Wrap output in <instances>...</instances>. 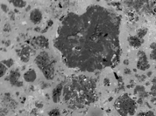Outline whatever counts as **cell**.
<instances>
[{"label": "cell", "instance_id": "4", "mask_svg": "<svg viewBox=\"0 0 156 116\" xmlns=\"http://www.w3.org/2000/svg\"><path fill=\"white\" fill-rule=\"evenodd\" d=\"M114 107L121 116H132L136 112L137 104L127 93H125L115 101Z\"/></svg>", "mask_w": 156, "mask_h": 116}, {"label": "cell", "instance_id": "13", "mask_svg": "<svg viewBox=\"0 0 156 116\" xmlns=\"http://www.w3.org/2000/svg\"><path fill=\"white\" fill-rule=\"evenodd\" d=\"M135 94H138L140 96V98H146L148 94L145 90V87L142 86H137L134 89Z\"/></svg>", "mask_w": 156, "mask_h": 116}, {"label": "cell", "instance_id": "11", "mask_svg": "<svg viewBox=\"0 0 156 116\" xmlns=\"http://www.w3.org/2000/svg\"><path fill=\"white\" fill-rule=\"evenodd\" d=\"M128 43L131 47L133 48H139L142 46V44L144 43L143 39H139L137 36H130L128 37Z\"/></svg>", "mask_w": 156, "mask_h": 116}, {"label": "cell", "instance_id": "14", "mask_svg": "<svg viewBox=\"0 0 156 116\" xmlns=\"http://www.w3.org/2000/svg\"><path fill=\"white\" fill-rule=\"evenodd\" d=\"M150 95H151V98H152V101L156 105V77L153 79V82H152Z\"/></svg>", "mask_w": 156, "mask_h": 116}, {"label": "cell", "instance_id": "17", "mask_svg": "<svg viewBox=\"0 0 156 116\" xmlns=\"http://www.w3.org/2000/svg\"><path fill=\"white\" fill-rule=\"evenodd\" d=\"M149 47L151 48L152 52L150 53V59H153V60H156V43L155 42H153L150 44Z\"/></svg>", "mask_w": 156, "mask_h": 116}, {"label": "cell", "instance_id": "27", "mask_svg": "<svg viewBox=\"0 0 156 116\" xmlns=\"http://www.w3.org/2000/svg\"><path fill=\"white\" fill-rule=\"evenodd\" d=\"M155 12H156V6H155Z\"/></svg>", "mask_w": 156, "mask_h": 116}, {"label": "cell", "instance_id": "20", "mask_svg": "<svg viewBox=\"0 0 156 116\" xmlns=\"http://www.w3.org/2000/svg\"><path fill=\"white\" fill-rule=\"evenodd\" d=\"M49 116H59L60 115V111L58 109H53L49 113H48Z\"/></svg>", "mask_w": 156, "mask_h": 116}, {"label": "cell", "instance_id": "3", "mask_svg": "<svg viewBox=\"0 0 156 116\" xmlns=\"http://www.w3.org/2000/svg\"><path fill=\"white\" fill-rule=\"evenodd\" d=\"M36 65L38 66L44 77L48 80H52L54 78V59L46 51L40 52L36 56L34 60Z\"/></svg>", "mask_w": 156, "mask_h": 116}, {"label": "cell", "instance_id": "19", "mask_svg": "<svg viewBox=\"0 0 156 116\" xmlns=\"http://www.w3.org/2000/svg\"><path fill=\"white\" fill-rule=\"evenodd\" d=\"M6 71H7V67L1 62V63H0V76H1V77L4 76Z\"/></svg>", "mask_w": 156, "mask_h": 116}, {"label": "cell", "instance_id": "6", "mask_svg": "<svg viewBox=\"0 0 156 116\" xmlns=\"http://www.w3.org/2000/svg\"><path fill=\"white\" fill-rule=\"evenodd\" d=\"M20 78V73L17 69L12 70L10 74H9V80L11 82V84L15 87H22L23 83L19 80Z\"/></svg>", "mask_w": 156, "mask_h": 116}, {"label": "cell", "instance_id": "10", "mask_svg": "<svg viewBox=\"0 0 156 116\" xmlns=\"http://www.w3.org/2000/svg\"><path fill=\"white\" fill-rule=\"evenodd\" d=\"M34 43H35L36 46H38L39 47L42 48V49L48 48V46H49V41H48V39H47L45 36H42V35L36 37L34 39Z\"/></svg>", "mask_w": 156, "mask_h": 116}, {"label": "cell", "instance_id": "22", "mask_svg": "<svg viewBox=\"0 0 156 116\" xmlns=\"http://www.w3.org/2000/svg\"><path fill=\"white\" fill-rule=\"evenodd\" d=\"M1 9H2L4 12H9V9H8L7 5L4 4H1Z\"/></svg>", "mask_w": 156, "mask_h": 116}, {"label": "cell", "instance_id": "24", "mask_svg": "<svg viewBox=\"0 0 156 116\" xmlns=\"http://www.w3.org/2000/svg\"><path fill=\"white\" fill-rule=\"evenodd\" d=\"M104 86H110V79L108 78H105L104 81Z\"/></svg>", "mask_w": 156, "mask_h": 116}, {"label": "cell", "instance_id": "12", "mask_svg": "<svg viewBox=\"0 0 156 116\" xmlns=\"http://www.w3.org/2000/svg\"><path fill=\"white\" fill-rule=\"evenodd\" d=\"M36 72L33 69H29L24 73V79L28 83H33L36 79Z\"/></svg>", "mask_w": 156, "mask_h": 116}, {"label": "cell", "instance_id": "26", "mask_svg": "<svg viewBox=\"0 0 156 116\" xmlns=\"http://www.w3.org/2000/svg\"><path fill=\"white\" fill-rule=\"evenodd\" d=\"M125 64L128 65V60H125Z\"/></svg>", "mask_w": 156, "mask_h": 116}, {"label": "cell", "instance_id": "8", "mask_svg": "<svg viewBox=\"0 0 156 116\" xmlns=\"http://www.w3.org/2000/svg\"><path fill=\"white\" fill-rule=\"evenodd\" d=\"M29 18H30V20L32 21V23H33L34 25H38L42 20V13L39 9L35 8V9L32 10V12H30Z\"/></svg>", "mask_w": 156, "mask_h": 116}, {"label": "cell", "instance_id": "25", "mask_svg": "<svg viewBox=\"0 0 156 116\" xmlns=\"http://www.w3.org/2000/svg\"><path fill=\"white\" fill-rule=\"evenodd\" d=\"M125 73H126V74H128V73H130L131 71L129 70V69H126V71H125Z\"/></svg>", "mask_w": 156, "mask_h": 116}, {"label": "cell", "instance_id": "16", "mask_svg": "<svg viewBox=\"0 0 156 116\" xmlns=\"http://www.w3.org/2000/svg\"><path fill=\"white\" fill-rule=\"evenodd\" d=\"M148 32V30L145 27H142V28H140L137 30V37L139 39H143V38L146 35V33Z\"/></svg>", "mask_w": 156, "mask_h": 116}, {"label": "cell", "instance_id": "7", "mask_svg": "<svg viewBox=\"0 0 156 116\" xmlns=\"http://www.w3.org/2000/svg\"><path fill=\"white\" fill-rule=\"evenodd\" d=\"M63 88H64V87H63L62 83H60L53 88L52 93V100L54 103H58L60 101V98L63 92Z\"/></svg>", "mask_w": 156, "mask_h": 116}, {"label": "cell", "instance_id": "5", "mask_svg": "<svg viewBox=\"0 0 156 116\" xmlns=\"http://www.w3.org/2000/svg\"><path fill=\"white\" fill-rule=\"evenodd\" d=\"M137 68L141 71H146L150 68V64L148 63L147 56L143 51L138 52V60H137Z\"/></svg>", "mask_w": 156, "mask_h": 116}, {"label": "cell", "instance_id": "21", "mask_svg": "<svg viewBox=\"0 0 156 116\" xmlns=\"http://www.w3.org/2000/svg\"><path fill=\"white\" fill-rule=\"evenodd\" d=\"M138 116H155V114L152 111H148V112H145V113H140L139 114Z\"/></svg>", "mask_w": 156, "mask_h": 116}, {"label": "cell", "instance_id": "15", "mask_svg": "<svg viewBox=\"0 0 156 116\" xmlns=\"http://www.w3.org/2000/svg\"><path fill=\"white\" fill-rule=\"evenodd\" d=\"M10 3L13 4L14 7H18V8H24L26 5V2L23 0H11Z\"/></svg>", "mask_w": 156, "mask_h": 116}, {"label": "cell", "instance_id": "28", "mask_svg": "<svg viewBox=\"0 0 156 116\" xmlns=\"http://www.w3.org/2000/svg\"><path fill=\"white\" fill-rule=\"evenodd\" d=\"M155 24H156V21H155Z\"/></svg>", "mask_w": 156, "mask_h": 116}, {"label": "cell", "instance_id": "18", "mask_svg": "<svg viewBox=\"0 0 156 116\" xmlns=\"http://www.w3.org/2000/svg\"><path fill=\"white\" fill-rule=\"evenodd\" d=\"M1 62L4 65H5L7 68L11 67V66H12V65H13V63H14V61H13V59H4V60H2Z\"/></svg>", "mask_w": 156, "mask_h": 116}, {"label": "cell", "instance_id": "9", "mask_svg": "<svg viewBox=\"0 0 156 116\" xmlns=\"http://www.w3.org/2000/svg\"><path fill=\"white\" fill-rule=\"evenodd\" d=\"M30 54H31V49L28 46H22V48L20 49V51L19 52V58L21 59L22 62L26 63L29 61V59H30Z\"/></svg>", "mask_w": 156, "mask_h": 116}, {"label": "cell", "instance_id": "23", "mask_svg": "<svg viewBox=\"0 0 156 116\" xmlns=\"http://www.w3.org/2000/svg\"><path fill=\"white\" fill-rule=\"evenodd\" d=\"M4 32H10L11 31V26H10V25L6 24L5 26H4Z\"/></svg>", "mask_w": 156, "mask_h": 116}, {"label": "cell", "instance_id": "2", "mask_svg": "<svg viewBox=\"0 0 156 116\" xmlns=\"http://www.w3.org/2000/svg\"><path fill=\"white\" fill-rule=\"evenodd\" d=\"M96 81L86 76L73 78L63 88L62 95L65 102H71L76 106H85L97 100L95 93Z\"/></svg>", "mask_w": 156, "mask_h": 116}, {"label": "cell", "instance_id": "1", "mask_svg": "<svg viewBox=\"0 0 156 116\" xmlns=\"http://www.w3.org/2000/svg\"><path fill=\"white\" fill-rule=\"evenodd\" d=\"M121 18L101 5L68 12L58 26L53 46L67 67L93 73L116 66L120 59Z\"/></svg>", "mask_w": 156, "mask_h": 116}]
</instances>
